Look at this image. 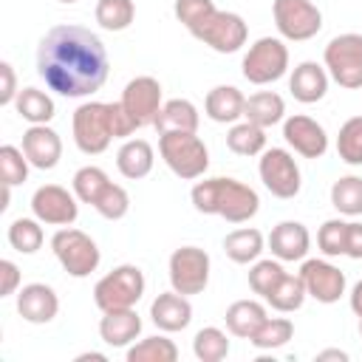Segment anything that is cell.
Returning <instances> with one entry per match:
<instances>
[{
  "label": "cell",
  "mask_w": 362,
  "mask_h": 362,
  "mask_svg": "<svg viewBox=\"0 0 362 362\" xmlns=\"http://www.w3.org/2000/svg\"><path fill=\"white\" fill-rule=\"evenodd\" d=\"M141 334V317L133 308H113L105 311L99 320V337L113 348H130Z\"/></svg>",
  "instance_id": "obj_21"
},
{
  "label": "cell",
  "mask_w": 362,
  "mask_h": 362,
  "mask_svg": "<svg viewBox=\"0 0 362 362\" xmlns=\"http://www.w3.org/2000/svg\"><path fill=\"white\" fill-rule=\"evenodd\" d=\"M345 255L354 260H362V223H348V246Z\"/></svg>",
  "instance_id": "obj_47"
},
{
  "label": "cell",
  "mask_w": 362,
  "mask_h": 362,
  "mask_svg": "<svg viewBox=\"0 0 362 362\" xmlns=\"http://www.w3.org/2000/svg\"><path fill=\"white\" fill-rule=\"evenodd\" d=\"M119 102L124 105V110L130 113L136 127L156 124V116L161 110V85L156 76H136L124 85Z\"/></svg>",
  "instance_id": "obj_13"
},
{
  "label": "cell",
  "mask_w": 362,
  "mask_h": 362,
  "mask_svg": "<svg viewBox=\"0 0 362 362\" xmlns=\"http://www.w3.org/2000/svg\"><path fill=\"white\" fill-rule=\"evenodd\" d=\"M288 90L303 105L320 102L325 96V90H328V74H325V68L317 65V62H300L294 68L291 79H288Z\"/></svg>",
  "instance_id": "obj_22"
},
{
  "label": "cell",
  "mask_w": 362,
  "mask_h": 362,
  "mask_svg": "<svg viewBox=\"0 0 362 362\" xmlns=\"http://www.w3.org/2000/svg\"><path fill=\"white\" fill-rule=\"evenodd\" d=\"M192 37L201 40L204 45H209L218 54H235L246 42L249 28H246L240 14H235V11H215L201 28L192 31Z\"/></svg>",
  "instance_id": "obj_12"
},
{
  "label": "cell",
  "mask_w": 362,
  "mask_h": 362,
  "mask_svg": "<svg viewBox=\"0 0 362 362\" xmlns=\"http://www.w3.org/2000/svg\"><path fill=\"white\" fill-rule=\"evenodd\" d=\"M198 107L189 102V99H170L161 105L158 116H156V130L158 133H175V130H189L195 133L198 130Z\"/></svg>",
  "instance_id": "obj_25"
},
{
  "label": "cell",
  "mask_w": 362,
  "mask_h": 362,
  "mask_svg": "<svg viewBox=\"0 0 362 362\" xmlns=\"http://www.w3.org/2000/svg\"><path fill=\"white\" fill-rule=\"evenodd\" d=\"M17 76H14V68L11 62H0V105H11L17 99Z\"/></svg>",
  "instance_id": "obj_45"
},
{
  "label": "cell",
  "mask_w": 362,
  "mask_h": 362,
  "mask_svg": "<svg viewBox=\"0 0 362 362\" xmlns=\"http://www.w3.org/2000/svg\"><path fill=\"white\" fill-rule=\"evenodd\" d=\"M226 328L229 334L240 337V339H249L263 322H266V308L257 303V300H238L226 308Z\"/></svg>",
  "instance_id": "obj_26"
},
{
  "label": "cell",
  "mask_w": 362,
  "mask_h": 362,
  "mask_svg": "<svg viewBox=\"0 0 362 362\" xmlns=\"http://www.w3.org/2000/svg\"><path fill=\"white\" fill-rule=\"evenodd\" d=\"M59 3H76V0H59Z\"/></svg>",
  "instance_id": "obj_52"
},
{
  "label": "cell",
  "mask_w": 362,
  "mask_h": 362,
  "mask_svg": "<svg viewBox=\"0 0 362 362\" xmlns=\"http://www.w3.org/2000/svg\"><path fill=\"white\" fill-rule=\"evenodd\" d=\"M42 221H34V218H17L11 221L8 226V243L14 252L20 255H34L40 246H42Z\"/></svg>",
  "instance_id": "obj_36"
},
{
  "label": "cell",
  "mask_w": 362,
  "mask_h": 362,
  "mask_svg": "<svg viewBox=\"0 0 362 362\" xmlns=\"http://www.w3.org/2000/svg\"><path fill=\"white\" fill-rule=\"evenodd\" d=\"M226 147L235 156H257L266 150V127L255 122H238L226 133Z\"/></svg>",
  "instance_id": "obj_30"
},
{
  "label": "cell",
  "mask_w": 362,
  "mask_h": 362,
  "mask_svg": "<svg viewBox=\"0 0 362 362\" xmlns=\"http://www.w3.org/2000/svg\"><path fill=\"white\" fill-rule=\"evenodd\" d=\"M305 297H308V291H305L303 277L286 272V274L280 277V283L266 294V303H269L274 311L288 314V311H297V308L305 303Z\"/></svg>",
  "instance_id": "obj_29"
},
{
  "label": "cell",
  "mask_w": 362,
  "mask_h": 362,
  "mask_svg": "<svg viewBox=\"0 0 362 362\" xmlns=\"http://www.w3.org/2000/svg\"><path fill=\"white\" fill-rule=\"evenodd\" d=\"M317 246L328 257L345 255V246H348V221H339V218L325 221L320 226V232H317Z\"/></svg>",
  "instance_id": "obj_41"
},
{
  "label": "cell",
  "mask_w": 362,
  "mask_h": 362,
  "mask_svg": "<svg viewBox=\"0 0 362 362\" xmlns=\"http://www.w3.org/2000/svg\"><path fill=\"white\" fill-rule=\"evenodd\" d=\"M144 294V274L139 266H116L93 286V303L96 308L113 311V308H133Z\"/></svg>",
  "instance_id": "obj_5"
},
{
  "label": "cell",
  "mask_w": 362,
  "mask_h": 362,
  "mask_svg": "<svg viewBox=\"0 0 362 362\" xmlns=\"http://www.w3.org/2000/svg\"><path fill=\"white\" fill-rule=\"evenodd\" d=\"M337 153L345 164H362V116H351L337 136Z\"/></svg>",
  "instance_id": "obj_39"
},
{
  "label": "cell",
  "mask_w": 362,
  "mask_h": 362,
  "mask_svg": "<svg viewBox=\"0 0 362 362\" xmlns=\"http://www.w3.org/2000/svg\"><path fill=\"white\" fill-rule=\"evenodd\" d=\"M317 359H320V362H325V359H339V362H348V354H345V351L331 348V351H320V354H317Z\"/></svg>",
  "instance_id": "obj_49"
},
{
  "label": "cell",
  "mask_w": 362,
  "mask_h": 362,
  "mask_svg": "<svg viewBox=\"0 0 362 362\" xmlns=\"http://www.w3.org/2000/svg\"><path fill=\"white\" fill-rule=\"evenodd\" d=\"M93 209L102 215V218H107V221H122L124 215H127V209H130V195H127V189L124 187H119V184H107L105 187V192L99 195V201L93 204Z\"/></svg>",
  "instance_id": "obj_43"
},
{
  "label": "cell",
  "mask_w": 362,
  "mask_h": 362,
  "mask_svg": "<svg viewBox=\"0 0 362 362\" xmlns=\"http://www.w3.org/2000/svg\"><path fill=\"white\" fill-rule=\"evenodd\" d=\"M28 164L31 161L25 158V153L20 147H14V144L0 147V178H3V184H8V187L23 184L28 178Z\"/></svg>",
  "instance_id": "obj_40"
},
{
  "label": "cell",
  "mask_w": 362,
  "mask_h": 362,
  "mask_svg": "<svg viewBox=\"0 0 362 362\" xmlns=\"http://www.w3.org/2000/svg\"><path fill=\"white\" fill-rule=\"evenodd\" d=\"M88 359H96V362H107V356H105V354H96V351H90V354H79V356H76V362H88Z\"/></svg>",
  "instance_id": "obj_50"
},
{
  "label": "cell",
  "mask_w": 362,
  "mask_h": 362,
  "mask_svg": "<svg viewBox=\"0 0 362 362\" xmlns=\"http://www.w3.org/2000/svg\"><path fill=\"white\" fill-rule=\"evenodd\" d=\"M331 204L342 215H362V178L359 175L337 178L331 187Z\"/></svg>",
  "instance_id": "obj_37"
},
{
  "label": "cell",
  "mask_w": 362,
  "mask_h": 362,
  "mask_svg": "<svg viewBox=\"0 0 362 362\" xmlns=\"http://www.w3.org/2000/svg\"><path fill=\"white\" fill-rule=\"evenodd\" d=\"M74 141L85 156H99L116 139L110 102H85L74 110Z\"/></svg>",
  "instance_id": "obj_4"
},
{
  "label": "cell",
  "mask_w": 362,
  "mask_h": 362,
  "mask_svg": "<svg viewBox=\"0 0 362 362\" xmlns=\"http://www.w3.org/2000/svg\"><path fill=\"white\" fill-rule=\"evenodd\" d=\"M286 274V269L277 263V260H257L252 269H249V286L255 294H260L266 300V294L280 283V277Z\"/></svg>",
  "instance_id": "obj_44"
},
{
  "label": "cell",
  "mask_w": 362,
  "mask_h": 362,
  "mask_svg": "<svg viewBox=\"0 0 362 362\" xmlns=\"http://www.w3.org/2000/svg\"><path fill=\"white\" fill-rule=\"evenodd\" d=\"M300 277L305 283L308 297H314L317 303L331 305L345 294V274L328 260H305L300 269Z\"/></svg>",
  "instance_id": "obj_16"
},
{
  "label": "cell",
  "mask_w": 362,
  "mask_h": 362,
  "mask_svg": "<svg viewBox=\"0 0 362 362\" xmlns=\"http://www.w3.org/2000/svg\"><path fill=\"white\" fill-rule=\"evenodd\" d=\"M192 206L204 215H221L229 223H246L257 215V192L238 178H204L189 192Z\"/></svg>",
  "instance_id": "obj_2"
},
{
  "label": "cell",
  "mask_w": 362,
  "mask_h": 362,
  "mask_svg": "<svg viewBox=\"0 0 362 362\" xmlns=\"http://www.w3.org/2000/svg\"><path fill=\"white\" fill-rule=\"evenodd\" d=\"M133 17H136L133 0H99L96 3V23L105 31H124L130 28Z\"/></svg>",
  "instance_id": "obj_35"
},
{
  "label": "cell",
  "mask_w": 362,
  "mask_h": 362,
  "mask_svg": "<svg viewBox=\"0 0 362 362\" xmlns=\"http://www.w3.org/2000/svg\"><path fill=\"white\" fill-rule=\"evenodd\" d=\"M209 283V255L198 246H181L170 255V286L173 291L192 297Z\"/></svg>",
  "instance_id": "obj_10"
},
{
  "label": "cell",
  "mask_w": 362,
  "mask_h": 362,
  "mask_svg": "<svg viewBox=\"0 0 362 362\" xmlns=\"http://www.w3.org/2000/svg\"><path fill=\"white\" fill-rule=\"evenodd\" d=\"M192 354H195V359H201V362H221V359H226V354H229V339H226V334H223L221 328L206 325V328H201V331L195 334V339H192Z\"/></svg>",
  "instance_id": "obj_34"
},
{
  "label": "cell",
  "mask_w": 362,
  "mask_h": 362,
  "mask_svg": "<svg viewBox=\"0 0 362 362\" xmlns=\"http://www.w3.org/2000/svg\"><path fill=\"white\" fill-rule=\"evenodd\" d=\"M283 113H286V102L274 90H257V93H252L246 99V107H243V119L246 122H255L260 127H272V124L283 122Z\"/></svg>",
  "instance_id": "obj_27"
},
{
  "label": "cell",
  "mask_w": 362,
  "mask_h": 362,
  "mask_svg": "<svg viewBox=\"0 0 362 362\" xmlns=\"http://www.w3.org/2000/svg\"><path fill=\"white\" fill-rule=\"evenodd\" d=\"M178 345L167 337H147L127 348V362H175Z\"/></svg>",
  "instance_id": "obj_33"
},
{
  "label": "cell",
  "mask_w": 362,
  "mask_h": 362,
  "mask_svg": "<svg viewBox=\"0 0 362 362\" xmlns=\"http://www.w3.org/2000/svg\"><path fill=\"white\" fill-rule=\"evenodd\" d=\"M59 311V297L51 286L45 283H28L17 294V314L31 322V325H45L57 317Z\"/></svg>",
  "instance_id": "obj_17"
},
{
  "label": "cell",
  "mask_w": 362,
  "mask_h": 362,
  "mask_svg": "<svg viewBox=\"0 0 362 362\" xmlns=\"http://www.w3.org/2000/svg\"><path fill=\"white\" fill-rule=\"evenodd\" d=\"M294 337V322L288 317H266V322L249 337V342L257 351H274L283 348Z\"/></svg>",
  "instance_id": "obj_32"
},
{
  "label": "cell",
  "mask_w": 362,
  "mask_h": 362,
  "mask_svg": "<svg viewBox=\"0 0 362 362\" xmlns=\"http://www.w3.org/2000/svg\"><path fill=\"white\" fill-rule=\"evenodd\" d=\"M110 184V178H107V173L102 170V167H82V170H76L74 173V195L82 201V204H96L99 201V195L105 192V187Z\"/></svg>",
  "instance_id": "obj_38"
},
{
  "label": "cell",
  "mask_w": 362,
  "mask_h": 362,
  "mask_svg": "<svg viewBox=\"0 0 362 362\" xmlns=\"http://www.w3.org/2000/svg\"><path fill=\"white\" fill-rule=\"evenodd\" d=\"M351 308H354V314L356 317H362V280L354 286V291H351Z\"/></svg>",
  "instance_id": "obj_48"
},
{
  "label": "cell",
  "mask_w": 362,
  "mask_h": 362,
  "mask_svg": "<svg viewBox=\"0 0 362 362\" xmlns=\"http://www.w3.org/2000/svg\"><path fill=\"white\" fill-rule=\"evenodd\" d=\"M283 139L303 158H320L328 150V133H325V127L320 122H314L311 116H303V113H294V116H288L283 122Z\"/></svg>",
  "instance_id": "obj_15"
},
{
  "label": "cell",
  "mask_w": 362,
  "mask_h": 362,
  "mask_svg": "<svg viewBox=\"0 0 362 362\" xmlns=\"http://www.w3.org/2000/svg\"><path fill=\"white\" fill-rule=\"evenodd\" d=\"M311 235L300 221H283L269 235V249L277 260H303L308 255Z\"/></svg>",
  "instance_id": "obj_19"
},
{
  "label": "cell",
  "mask_w": 362,
  "mask_h": 362,
  "mask_svg": "<svg viewBox=\"0 0 362 362\" xmlns=\"http://www.w3.org/2000/svg\"><path fill=\"white\" fill-rule=\"evenodd\" d=\"M240 68L252 85L277 82L288 71V48L277 37H260L255 45H249Z\"/></svg>",
  "instance_id": "obj_8"
},
{
  "label": "cell",
  "mask_w": 362,
  "mask_h": 362,
  "mask_svg": "<svg viewBox=\"0 0 362 362\" xmlns=\"http://www.w3.org/2000/svg\"><path fill=\"white\" fill-rule=\"evenodd\" d=\"M20 286V269L11 260H0V297L14 294Z\"/></svg>",
  "instance_id": "obj_46"
},
{
  "label": "cell",
  "mask_w": 362,
  "mask_h": 362,
  "mask_svg": "<svg viewBox=\"0 0 362 362\" xmlns=\"http://www.w3.org/2000/svg\"><path fill=\"white\" fill-rule=\"evenodd\" d=\"M359 334H362V317H359Z\"/></svg>",
  "instance_id": "obj_51"
},
{
  "label": "cell",
  "mask_w": 362,
  "mask_h": 362,
  "mask_svg": "<svg viewBox=\"0 0 362 362\" xmlns=\"http://www.w3.org/2000/svg\"><path fill=\"white\" fill-rule=\"evenodd\" d=\"M14 107L31 124H48L54 119V99L37 88H23L14 99Z\"/></svg>",
  "instance_id": "obj_31"
},
{
  "label": "cell",
  "mask_w": 362,
  "mask_h": 362,
  "mask_svg": "<svg viewBox=\"0 0 362 362\" xmlns=\"http://www.w3.org/2000/svg\"><path fill=\"white\" fill-rule=\"evenodd\" d=\"M31 212L37 221L51 226H71L79 215L76 195H71L59 184H45L31 195Z\"/></svg>",
  "instance_id": "obj_14"
},
{
  "label": "cell",
  "mask_w": 362,
  "mask_h": 362,
  "mask_svg": "<svg viewBox=\"0 0 362 362\" xmlns=\"http://www.w3.org/2000/svg\"><path fill=\"white\" fill-rule=\"evenodd\" d=\"M223 252L232 263H255L263 252V235L252 226H243V229H235L223 238Z\"/></svg>",
  "instance_id": "obj_28"
},
{
  "label": "cell",
  "mask_w": 362,
  "mask_h": 362,
  "mask_svg": "<svg viewBox=\"0 0 362 362\" xmlns=\"http://www.w3.org/2000/svg\"><path fill=\"white\" fill-rule=\"evenodd\" d=\"M23 153L37 170H54L62 158V141L48 124H31L23 133Z\"/></svg>",
  "instance_id": "obj_18"
},
{
  "label": "cell",
  "mask_w": 362,
  "mask_h": 362,
  "mask_svg": "<svg viewBox=\"0 0 362 362\" xmlns=\"http://www.w3.org/2000/svg\"><path fill=\"white\" fill-rule=\"evenodd\" d=\"M153 161H156V153H153L150 141H144V139H130L116 153V167L130 181H139V178L150 175Z\"/></svg>",
  "instance_id": "obj_24"
},
{
  "label": "cell",
  "mask_w": 362,
  "mask_h": 362,
  "mask_svg": "<svg viewBox=\"0 0 362 362\" xmlns=\"http://www.w3.org/2000/svg\"><path fill=\"white\" fill-rule=\"evenodd\" d=\"M110 71L102 40L82 25H54L37 48V74L68 99L96 93Z\"/></svg>",
  "instance_id": "obj_1"
},
{
  "label": "cell",
  "mask_w": 362,
  "mask_h": 362,
  "mask_svg": "<svg viewBox=\"0 0 362 362\" xmlns=\"http://www.w3.org/2000/svg\"><path fill=\"white\" fill-rule=\"evenodd\" d=\"M51 249L59 260V266L71 274V277H88L90 272H96L102 255H99V246L93 243L90 235H85L82 229H59L54 232L51 238Z\"/></svg>",
  "instance_id": "obj_6"
},
{
  "label": "cell",
  "mask_w": 362,
  "mask_h": 362,
  "mask_svg": "<svg viewBox=\"0 0 362 362\" xmlns=\"http://www.w3.org/2000/svg\"><path fill=\"white\" fill-rule=\"evenodd\" d=\"M173 11H175V20L192 34V31L201 28L218 8H215L212 0H175Z\"/></svg>",
  "instance_id": "obj_42"
},
{
  "label": "cell",
  "mask_w": 362,
  "mask_h": 362,
  "mask_svg": "<svg viewBox=\"0 0 362 362\" xmlns=\"http://www.w3.org/2000/svg\"><path fill=\"white\" fill-rule=\"evenodd\" d=\"M325 68L339 88H362V34H339L325 45Z\"/></svg>",
  "instance_id": "obj_7"
},
{
  "label": "cell",
  "mask_w": 362,
  "mask_h": 362,
  "mask_svg": "<svg viewBox=\"0 0 362 362\" xmlns=\"http://www.w3.org/2000/svg\"><path fill=\"white\" fill-rule=\"evenodd\" d=\"M272 14L280 37L294 42H305L322 28V14L311 0H274Z\"/></svg>",
  "instance_id": "obj_9"
},
{
  "label": "cell",
  "mask_w": 362,
  "mask_h": 362,
  "mask_svg": "<svg viewBox=\"0 0 362 362\" xmlns=\"http://www.w3.org/2000/svg\"><path fill=\"white\" fill-rule=\"evenodd\" d=\"M150 320L156 322V328L173 334V331H184L192 320V305L184 294L178 291H164L153 300L150 305Z\"/></svg>",
  "instance_id": "obj_20"
},
{
  "label": "cell",
  "mask_w": 362,
  "mask_h": 362,
  "mask_svg": "<svg viewBox=\"0 0 362 362\" xmlns=\"http://www.w3.org/2000/svg\"><path fill=\"white\" fill-rule=\"evenodd\" d=\"M158 153L164 164L184 181L201 178L209 167V150L201 141L198 133L189 130H175V133H161L158 139Z\"/></svg>",
  "instance_id": "obj_3"
},
{
  "label": "cell",
  "mask_w": 362,
  "mask_h": 362,
  "mask_svg": "<svg viewBox=\"0 0 362 362\" xmlns=\"http://www.w3.org/2000/svg\"><path fill=\"white\" fill-rule=\"evenodd\" d=\"M243 107H246V96L235 85H218L204 99L206 116L218 124H235L243 116Z\"/></svg>",
  "instance_id": "obj_23"
},
{
  "label": "cell",
  "mask_w": 362,
  "mask_h": 362,
  "mask_svg": "<svg viewBox=\"0 0 362 362\" xmlns=\"http://www.w3.org/2000/svg\"><path fill=\"white\" fill-rule=\"evenodd\" d=\"M257 173H260L263 187H266L274 198L288 201V198H294V195L300 192V184H303L300 167H297L294 156H291L288 150H283V147L266 150L263 158H260V164H257Z\"/></svg>",
  "instance_id": "obj_11"
}]
</instances>
